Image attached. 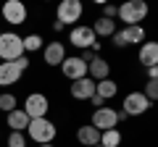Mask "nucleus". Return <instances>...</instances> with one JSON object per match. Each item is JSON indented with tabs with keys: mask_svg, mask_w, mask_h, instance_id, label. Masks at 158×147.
I'll use <instances>...</instances> for the list:
<instances>
[{
	"mask_svg": "<svg viewBox=\"0 0 158 147\" xmlns=\"http://www.w3.org/2000/svg\"><path fill=\"white\" fill-rule=\"evenodd\" d=\"M27 134H29V139L37 142V145H53L58 129H56V124H53L50 118H32L29 126H27Z\"/></svg>",
	"mask_w": 158,
	"mask_h": 147,
	"instance_id": "nucleus-1",
	"label": "nucleus"
},
{
	"mask_svg": "<svg viewBox=\"0 0 158 147\" xmlns=\"http://www.w3.org/2000/svg\"><path fill=\"white\" fill-rule=\"evenodd\" d=\"M116 16L124 21V26H140V21L148 16V6L142 0H129L116 8Z\"/></svg>",
	"mask_w": 158,
	"mask_h": 147,
	"instance_id": "nucleus-2",
	"label": "nucleus"
},
{
	"mask_svg": "<svg viewBox=\"0 0 158 147\" xmlns=\"http://www.w3.org/2000/svg\"><path fill=\"white\" fill-rule=\"evenodd\" d=\"M24 55V45H21V37L16 32H3L0 34V61L3 63H11L16 58Z\"/></svg>",
	"mask_w": 158,
	"mask_h": 147,
	"instance_id": "nucleus-3",
	"label": "nucleus"
},
{
	"mask_svg": "<svg viewBox=\"0 0 158 147\" xmlns=\"http://www.w3.org/2000/svg\"><path fill=\"white\" fill-rule=\"evenodd\" d=\"M24 113L29 116V121L32 118H48V110H50V102H48V97L42 95V92H32V95H27V100H24Z\"/></svg>",
	"mask_w": 158,
	"mask_h": 147,
	"instance_id": "nucleus-4",
	"label": "nucleus"
},
{
	"mask_svg": "<svg viewBox=\"0 0 158 147\" xmlns=\"http://www.w3.org/2000/svg\"><path fill=\"white\" fill-rule=\"evenodd\" d=\"M113 45L116 47H129V45H142L145 42V29L142 26H124L113 32Z\"/></svg>",
	"mask_w": 158,
	"mask_h": 147,
	"instance_id": "nucleus-5",
	"label": "nucleus"
},
{
	"mask_svg": "<svg viewBox=\"0 0 158 147\" xmlns=\"http://www.w3.org/2000/svg\"><path fill=\"white\" fill-rule=\"evenodd\" d=\"M82 13H85V6H82L79 0H63L61 6H58L56 21L63 24V26H69V24H79Z\"/></svg>",
	"mask_w": 158,
	"mask_h": 147,
	"instance_id": "nucleus-6",
	"label": "nucleus"
},
{
	"mask_svg": "<svg viewBox=\"0 0 158 147\" xmlns=\"http://www.w3.org/2000/svg\"><path fill=\"white\" fill-rule=\"evenodd\" d=\"M69 42H71L77 50H90L98 42V37H95V32H92V26L77 24V26H71V32H69Z\"/></svg>",
	"mask_w": 158,
	"mask_h": 147,
	"instance_id": "nucleus-7",
	"label": "nucleus"
},
{
	"mask_svg": "<svg viewBox=\"0 0 158 147\" xmlns=\"http://www.w3.org/2000/svg\"><path fill=\"white\" fill-rule=\"evenodd\" d=\"M90 126H95L98 131L116 129V126H118V110H113V108H106V105H103V108H95Z\"/></svg>",
	"mask_w": 158,
	"mask_h": 147,
	"instance_id": "nucleus-8",
	"label": "nucleus"
},
{
	"mask_svg": "<svg viewBox=\"0 0 158 147\" xmlns=\"http://www.w3.org/2000/svg\"><path fill=\"white\" fill-rule=\"evenodd\" d=\"M3 18H6V24H11V26H21V24H27V6L24 3H19V0H8V3H3Z\"/></svg>",
	"mask_w": 158,
	"mask_h": 147,
	"instance_id": "nucleus-9",
	"label": "nucleus"
},
{
	"mask_svg": "<svg viewBox=\"0 0 158 147\" xmlns=\"http://www.w3.org/2000/svg\"><path fill=\"white\" fill-rule=\"evenodd\" d=\"M150 105L153 102L148 100L142 92H129V95L124 97V108H121V110H124L127 116H142V113H148Z\"/></svg>",
	"mask_w": 158,
	"mask_h": 147,
	"instance_id": "nucleus-10",
	"label": "nucleus"
},
{
	"mask_svg": "<svg viewBox=\"0 0 158 147\" xmlns=\"http://www.w3.org/2000/svg\"><path fill=\"white\" fill-rule=\"evenodd\" d=\"M61 71H63L66 79L79 81V79H85V76H87V63L79 61V55H71V58L66 55V58H63V63H61Z\"/></svg>",
	"mask_w": 158,
	"mask_h": 147,
	"instance_id": "nucleus-11",
	"label": "nucleus"
},
{
	"mask_svg": "<svg viewBox=\"0 0 158 147\" xmlns=\"http://www.w3.org/2000/svg\"><path fill=\"white\" fill-rule=\"evenodd\" d=\"M69 92H71L74 100H90V97L95 95V81H92L90 76H85V79H79V81H71Z\"/></svg>",
	"mask_w": 158,
	"mask_h": 147,
	"instance_id": "nucleus-12",
	"label": "nucleus"
},
{
	"mask_svg": "<svg viewBox=\"0 0 158 147\" xmlns=\"http://www.w3.org/2000/svg\"><path fill=\"white\" fill-rule=\"evenodd\" d=\"M42 58H45L48 66H61L63 58H66V47H63L61 42H48V45L42 47Z\"/></svg>",
	"mask_w": 158,
	"mask_h": 147,
	"instance_id": "nucleus-13",
	"label": "nucleus"
},
{
	"mask_svg": "<svg viewBox=\"0 0 158 147\" xmlns=\"http://www.w3.org/2000/svg\"><path fill=\"white\" fill-rule=\"evenodd\" d=\"M108 74H111V66H108V61H103L100 55H95L90 63H87V76H90L92 81L108 79Z\"/></svg>",
	"mask_w": 158,
	"mask_h": 147,
	"instance_id": "nucleus-14",
	"label": "nucleus"
},
{
	"mask_svg": "<svg viewBox=\"0 0 158 147\" xmlns=\"http://www.w3.org/2000/svg\"><path fill=\"white\" fill-rule=\"evenodd\" d=\"M21 68L16 66V63H0V87H11V84H16L19 79H21Z\"/></svg>",
	"mask_w": 158,
	"mask_h": 147,
	"instance_id": "nucleus-15",
	"label": "nucleus"
},
{
	"mask_svg": "<svg viewBox=\"0 0 158 147\" xmlns=\"http://www.w3.org/2000/svg\"><path fill=\"white\" fill-rule=\"evenodd\" d=\"M137 58H140V63L145 68H153L158 63V42H142Z\"/></svg>",
	"mask_w": 158,
	"mask_h": 147,
	"instance_id": "nucleus-16",
	"label": "nucleus"
},
{
	"mask_svg": "<svg viewBox=\"0 0 158 147\" xmlns=\"http://www.w3.org/2000/svg\"><path fill=\"white\" fill-rule=\"evenodd\" d=\"M77 139H79V145H85V147H95L98 142H100V131H98L95 126H79Z\"/></svg>",
	"mask_w": 158,
	"mask_h": 147,
	"instance_id": "nucleus-17",
	"label": "nucleus"
},
{
	"mask_svg": "<svg viewBox=\"0 0 158 147\" xmlns=\"http://www.w3.org/2000/svg\"><path fill=\"white\" fill-rule=\"evenodd\" d=\"M6 118H8V126H11V131H27V126H29V116L24 113L21 108H16V110L6 113Z\"/></svg>",
	"mask_w": 158,
	"mask_h": 147,
	"instance_id": "nucleus-18",
	"label": "nucleus"
},
{
	"mask_svg": "<svg viewBox=\"0 0 158 147\" xmlns=\"http://www.w3.org/2000/svg\"><path fill=\"white\" fill-rule=\"evenodd\" d=\"M116 92H118V84L111 76L103 79V81H95V95L100 97V100H111V97H116Z\"/></svg>",
	"mask_w": 158,
	"mask_h": 147,
	"instance_id": "nucleus-19",
	"label": "nucleus"
},
{
	"mask_svg": "<svg viewBox=\"0 0 158 147\" xmlns=\"http://www.w3.org/2000/svg\"><path fill=\"white\" fill-rule=\"evenodd\" d=\"M92 32H95V37H113V32H116V21L100 16L95 24H92Z\"/></svg>",
	"mask_w": 158,
	"mask_h": 147,
	"instance_id": "nucleus-20",
	"label": "nucleus"
},
{
	"mask_svg": "<svg viewBox=\"0 0 158 147\" xmlns=\"http://www.w3.org/2000/svg\"><path fill=\"white\" fill-rule=\"evenodd\" d=\"M100 147H118L121 145V131L118 129H108V131H100Z\"/></svg>",
	"mask_w": 158,
	"mask_h": 147,
	"instance_id": "nucleus-21",
	"label": "nucleus"
},
{
	"mask_svg": "<svg viewBox=\"0 0 158 147\" xmlns=\"http://www.w3.org/2000/svg\"><path fill=\"white\" fill-rule=\"evenodd\" d=\"M21 45H24V53H37L45 47V40L40 34H29V37H21Z\"/></svg>",
	"mask_w": 158,
	"mask_h": 147,
	"instance_id": "nucleus-22",
	"label": "nucleus"
},
{
	"mask_svg": "<svg viewBox=\"0 0 158 147\" xmlns=\"http://www.w3.org/2000/svg\"><path fill=\"white\" fill-rule=\"evenodd\" d=\"M16 95H11V92H0V113H11V110H16Z\"/></svg>",
	"mask_w": 158,
	"mask_h": 147,
	"instance_id": "nucleus-23",
	"label": "nucleus"
},
{
	"mask_svg": "<svg viewBox=\"0 0 158 147\" xmlns=\"http://www.w3.org/2000/svg\"><path fill=\"white\" fill-rule=\"evenodd\" d=\"M8 147H27V134L24 131H11L8 134Z\"/></svg>",
	"mask_w": 158,
	"mask_h": 147,
	"instance_id": "nucleus-24",
	"label": "nucleus"
},
{
	"mask_svg": "<svg viewBox=\"0 0 158 147\" xmlns=\"http://www.w3.org/2000/svg\"><path fill=\"white\" fill-rule=\"evenodd\" d=\"M142 95H145L148 97V100H156V97H158V81H148V84H145V92H142Z\"/></svg>",
	"mask_w": 158,
	"mask_h": 147,
	"instance_id": "nucleus-25",
	"label": "nucleus"
},
{
	"mask_svg": "<svg viewBox=\"0 0 158 147\" xmlns=\"http://www.w3.org/2000/svg\"><path fill=\"white\" fill-rule=\"evenodd\" d=\"M103 18H116V6H108V3H103Z\"/></svg>",
	"mask_w": 158,
	"mask_h": 147,
	"instance_id": "nucleus-26",
	"label": "nucleus"
},
{
	"mask_svg": "<svg viewBox=\"0 0 158 147\" xmlns=\"http://www.w3.org/2000/svg\"><path fill=\"white\" fill-rule=\"evenodd\" d=\"M13 63H16V66L21 68V71H27V68H29V58H27V55H21V58H16V61H13Z\"/></svg>",
	"mask_w": 158,
	"mask_h": 147,
	"instance_id": "nucleus-27",
	"label": "nucleus"
},
{
	"mask_svg": "<svg viewBox=\"0 0 158 147\" xmlns=\"http://www.w3.org/2000/svg\"><path fill=\"white\" fill-rule=\"evenodd\" d=\"M148 81H158V66L148 68Z\"/></svg>",
	"mask_w": 158,
	"mask_h": 147,
	"instance_id": "nucleus-28",
	"label": "nucleus"
},
{
	"mask_svg": "<svg viewBox=\"0 0 158 147\" xmlns=\"http://www.w3.org/2000/svg\"><path fill=\"white\" fill-rule=\"evenodd\" d=\"M90 102H92V105H98V108H103V102H106V100H100L98 95H92V97H90Z\"/></svg>",
	"mask_w": 158,
	"mask_h": 147,
	"instance_id": "nucleus-29",
	"label": "nucleus"
},
{
	"mask_svg": "<svg viewBox=\"0 0 158 147\" xmlns=\"http://www.w3.org/2000/svg\"><path fill=\"white\" fill-rule=\"evenodd\" d=\"M37 147H53V145H37Z\"/></svg>",
	"mask_w": 158,
	"mask_h": 147,
	"instance_id": "nucleus-30",
	"label": "nucleus"
},
{
	"mask_svg": "<svg viewBox=\"0 0 158 147\" xmlns=\"http://www.w3.org/2000/svg\"><path fill=\"white\" fill-rule=\"evenodd\" d=\"M95 147H100V145H95Z\"/></svg>",
	"mask_w": 158,
	"mask_h": 147,
	"instance_id": "nucleus-31",
	"label": "nucleus"
}]
</instances>
